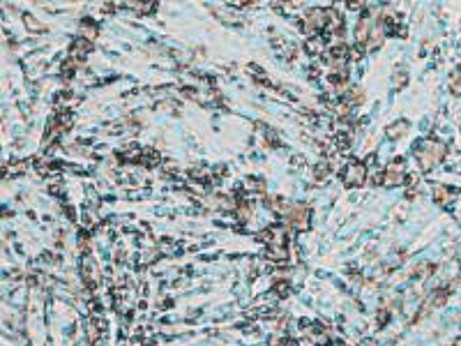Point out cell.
I'll return each instance as SVG.
<instances>
[{"mask_svg":"<svg viewBox=\"0 0 461 346\" xmlns=\"http://www.w3.org/2000/svg\"><path fill=\"white\" fill-rule=\"evenodd\" d=\"M443 153H445V150H443L441 143H429L427 150L422 153V164H424V167H431V164H436V162L441 160Z\"/></svg>","mask_w":461,"mask_h":346,"instance_id":"cell-1","label":"cell"},{"mask_svg":"<svg viewBox=\"0 0 461 346\" xmlns=\"http://www.w3.org/2000/svg\"><path fill=\"white\" fill-rule=\"evenodd\" d=\"M401 175H404V164H392L390 167V171H388V175H385V182L388 185H395V182H399L401 180Z\"/></svg>","mask_w":461,"mask_h":346,"instance_id":"cell-2","label":"cell"},{"mask_svg":"<svg viewBox=\"0 0 461 346\" xmlns=\"http://www.w3.org/2000/svg\"><path fill=\"white\" fill-rule=\"evenodd\" d=\"M362 178H364V169L358 167V164H353V167H351V171L346 173V182H351V185H358V182H362Z\"/></svg>","mask_w":461,"mask_h":346,"instance_id":"cell-3","label":"cell"},{"mask_svg":"<svg viewBox=\"0 0 461 346\" xmlns=\"http://www.w3.org/2000/svg\"><path fill=\"white\" fill-rule=\"evenodd\" d=\"M452 90H455V93H461V69L455 74V79H452Z\"/></svg>","mask_w":461,"mask_h":346,"instance_id":"cell-4","label":"cell"}]
</instances>
